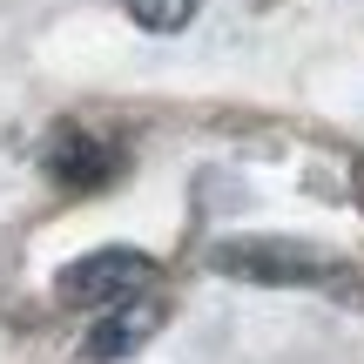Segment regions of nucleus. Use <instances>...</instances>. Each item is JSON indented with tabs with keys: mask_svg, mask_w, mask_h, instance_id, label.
Here are the masks:
<instances>
[{
	"mask_svg": "<svg viewBox=\"0 0 364 364\" xmlns=\"http://www.w3.org/2000/svg\"><path fill=\"white\" fill-rule=\"evenodd\" d=\"M156 324H162V304H156V297H129V304H115V311L88 331L81 358H88V364H115V358L142 351V344L156 338Z\"/></svg>",
	"mask_w": 364,
	"mask_h": 364,
	"instance_id": "nucleus-4",
	"label": "nucleus"
},
{
	"mask_svg": "<svg viewBox=\"0 0 364 364\" xmlns=\"http://www.w3.org/2000/svg\"><path fill=\"white\" fill-rule=\"evenodd\" d=\"M156 284V257L149 250H88L54 277V297L75 311H115V304L142 297Z\"/></svg>",
	"mask_w": 364,
	"mask_h": 364,
	"instance_id": "nucleus-2",
	"label": "nucleus"
},
{
	"mask_svg": "<svg viewBox=\"0 0 364 364\" xmlns=\"http://www.w3.org/2000/svg\"><path fill=\"white\" fill-rule=\"evenodd\" d=\"M122 14H129L142 34H182V27L203 14V0H122Z\"/></svg>",
	"mask_w": 364,
	"mask_h": 364,
	"instance_id": "nucleus-5",
	"label": "nucleus"
},
{
	"mask_svg": "<svg viewBox=\"0 0 364 364\" xmlns=\"http://www.w3.org/2000/svg\"><path fill=\"white\" fill-rule=\"evenodd\" d=\"M351 196H358V209H364V162H351Z\"/></svg>",
	"mask_w": 364,
	"mask_h": 364,
	"instance_id": "nucleus-6",
	"label": "nucleus"
},
{
	"mask_svg": "<svg viewBox=\"0 0 364 364\" xmlns=\"http://www.w3.org/2000/svg\"><path fill=\"white\" fill-rule=\"evenodd\" d=\"M41 162H48V176L61 182V189H102V182H115V169H122V149L68 122V129L48 135V156Z\"/></svg>",
	"mask_w": 364,
	"mask_h": 364,
	"instance_id": "nucleus-3",
	"label": "nucleus"
},
{
	"mask_svg": "<svg viewBox=\"0 0 364 364\" xmlns=\"http://www.w3.org/2000/svg\"><path fill=\"white\" fill-rule=\"evenodd\" d=\"M209 270L236 277V284H277V290H344L351 270L338 257H324L317 243H297V236H223L209 250Z\"/></svg>",
	"mask_w": 364,
	"mask_h": 364,
	"instance_id": "nucleus-1",
	"label": "nucleus"
}]
</instances>
